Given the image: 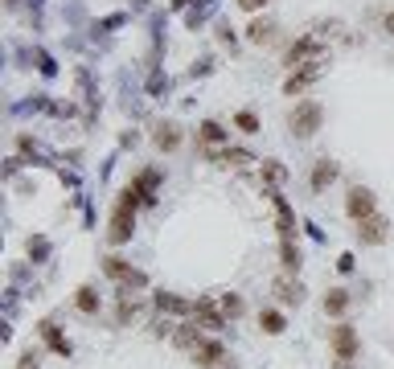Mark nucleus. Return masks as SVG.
Wrapping results in <instances>:
<instances>
[{
    "mask_svg": "<svg viewBox=\"0 0 394 369\" xmlns=\"http://www.w3.org/2000/svg\"><path fill=\"white\" fill-rule=\"evenodd\" d=\"M321 119H325V111H321V103H300L292 115H288V127H292V136L296 140H308V136H317L321 131Z\"/></svg>",
    "mask_w": 394,
    "mask_h": 369,
    "instance_id": "nucleus-1",
    "label": "nucleus"
},
{
    "mask_svg": "<svg viewBox=\"0 0 394 369\" xmlns=\"http://www.w3.org/2000/svg\"><path fill=\"white\" fill-rule=\"evenodd\" d=\"M292 70H304V66H325V49H321V41L317 37H300L292 49H288V58H284Z\"/></svg>",
    "mask_w": 394,
    "mask_h": 369,
    "instance_id": "nucleus-2",
    "label": "nucleus"
},
{
    "mask_svg": "<svg viewBox=\"0 0 394 369\" xmlns=\"http://www.w3.org/2000/svg\"><path fill=\"white\" fill-rule=\"evenodd\" d=\"M132 230H136V205H132V201H119L115 214H111V230H107V238L119 246V242L132 238Z\"/></svg>",
    "mask_w": 394,
    "mask_h": 369,
    "instance_id": "nucleus-3",
    "label": "nucleus"
},
{
    "mask_svg": "<svg viewBox=\"0 0 394 369\" xmlns=\"http://www.w3.org/2000/svg\"><path fill=\"white\" fill-rule=\"evenodd\" d=\"M329 345H333V353H337V361H341V366H349V361L358 357V349H362V341H358L354 325H337V329H333V337H329Z\"/></svg>",
    "mask_w": 394,
    "mask_h": 369,
    "instance_id": "nucleus-4",
    "label": "nucleus"
},
{
    "mask_svg": "<svg viewBox=\"0 0 394 369\" xmlns=\"http://www.w3.org/2000/svg\"><path fill=\"white\" fill-rule=\"evenodd\" d=\"M103 271H107V275H111V279H115V283H119L123 292H127V288H144V275H140V271H136L132 263H123L119 255L103 259Z\"/></svg>",
    "mask_w": 394,
    "mask_h": 369,
    "instance_id": "nucleus-5",
    "label": "nucleus"
},
{
    "mask_svg": "<svg viewBox=\"0 0 394 369\" xmlns=\"http://www.w3.org/2000/svg\"><path fill=\"white\" fill-rule=\"evenodd\" d=\"M193 320H197L201 329H210V333H222V329H226V312H222V304H214L210 296H201V300L193 304Z\"/></svg>",
    "mask_w": 394,
    "mask_h": 369,
    "instance_id": "nucleus-6",
    "label": "nucleus"
},
{
    "mask_svg": "<svg viewBox=\"0 0 394 369\" xmlns=\"http://www.w3.org/2000/svg\"><path fill=\"white\" fill-rule=\"evenodd\" d=\"M386 234H391V222H386L382 214H370V218H362V222H358V238H362L366 246H382V242H386Z\"/></svg>",
    "mask_w": 394,
    "mask_h": 369,
    "instance_id": "nucleus-7",
    "label": "nucleus"
},
{
    "mask_svg": "<svg viewBox=\"0 0 394 369\" xmlns=\"http://www.w3.org/2000/svg\"><path fill=\"white\" fill-rule=\"evenodd\" d=\"M345 214H349L354 222L370 218V214H374V193H370L366 185H354V189H349V197H345Z\"/></svg>",
    "mask_w": 394,
    "mask_h": 369,
    "instance_id": "nucleus-8",
    "label": "nucleus"
},
{
    "mask_svg": "<svg viewBox=\"0 0 394 369\" xmlns=\"http://www.w3.org/2000/svg\"><path fill=\"white\" fill-rule=\"evenodd\" d=\"M189 353H193V361L201 369H218L226 361V345H222V341H201V345H193Z\"/></svg>",
    "mask_w": 394,
    "mask_h": 369,
    "instance_id": "nucleus-9",
    "label": "nucleus"
},
{
    "mask_svg": "<svg viewBox=\"0 0 394 369\" xmlns=\"http://www.w3.org/2000/svg\"><path fill=\"white\" fill-rule=\"evenodd\" d=\"M271 292H275V300H280L284 308H300V304H304V288H300L296 279H288V275H284V279H275V283H271Z\"/></svg>",
    "mask_w": 394,
    "mask_h": 369,
    "instance_id": "nucleus-10",
    "label": "nucleus"
},
{
    "mask_svg": "<svg viewBox=\"0 0 394 369\" xmlns=\"http://www.w3.org/2000/svg\"><path fill=\"white\" fill-rule=\"evenodd\" d=\"M321 70H325V66H304V70H292V74H288V82H284V94H300V90H308V86L321 78Z\"/></svg>",
    "mask_w": 394,
    "mask_h": 369,
    "instance_id": "nucleus-11",
    "label": "nucleus"
},
{
    "mask_svg": "<svg viewBox=\"0 0 394 369\" xmlns=\"http://www.w3.org/2000/svg\"><path fill=\"white\" fill-rule=\"evenodd\" d=\"M333 181H337V164H333V160H317V168H312V177H308L312 193H325Z\"/></svg>",
    "mask_w": 394,
    "mask_h": 369,
    "instance_id": "nucleus-12",
    "label": "nucleus"
},
{
    "mask_svg": "<svg viewBox=\"0 0 394 369\" xmlns=\"http://www.w3.org/2000/svg\"><path fill=\"white\" fill-rule=\"evenodd\" d=\"M267 197H271V205H275V214H280V234H284V238H292V234H296V222H292V205L280 197V189H267Z\"/></svg>",
    "mask_w": 394,
    "mask_h": 369,
    "instance_id": "nucleus-13",
    "label": "nucleus"
},
{
    "mask_svg": "<svg viewBox=\"0 0 394 369\" xmlns=\"http://www.w3.org/2000/svg\"><path fill=\"white\" fill-rule=\"evenodd\" d=\"M152 304H156V312H173V316H193V304H189V300H181V296H164V292H160V296H156Z\"/></svg>",
    "mask_w": 394,
    "mask_h": 369,
    "instance_id": "nucleus-14",
    "label": "nucleus"
},
{
    "mask_svg": "<svg viewBox=\"0 0 394 369\" xmlns=\"http://www.w3.org/2000/svg\"><path fill=\"white\" fill-rule=\"evenodd\" d=\"M197 329H201L197 320H185V325H177V329H173V341H177L181 349H193V345H201V341H206Z\"/></svg>",
    "mask_w": 394,
    "mask_h": 369,
    "instance_id": "nucleus-15",
    "label": "nucleus"
},
{
    "mask_svg": "<svg viewBox=\"0 0 394 369\" xmlns=\"http://www.w3.org/2000/svg\"><path fill=\"white\" fill-rule=\"evenodd\" d=\"M156 148L177 152V148H181V127H177V123H160V127H156Z\"/></svg>",
    "mask_w": 394,
    "mask_h": 369,
    "instance_id": "nucleus-16",
    "label": "nucleus"
},
{
    "mask_svg": "<svg viewBox=\"0 0 394 369\" xmlns=\"http://www.w3.org/2000/svg\"><path fill=\"white\" fill-rule=\"evenodd\" d=\"M197 140H201V148H206V152H214L218 144H226V131H222V127H218V123L210 119V123H201V131H197Z\"/></svg>",
    "mask_w": 394,
    "mask_h": 369,
    "instance_id": "nucleus-17",
    "label": "nucleus"
},
{
    "mask_svg": "<svg viewBox=\"0 0 394 369\" xmlns=\"http://www.w3.org/2000/svg\"><path fill=\"white\" fill-rule=\"evenodd\" d=\"M259 329H263V333H271V337H280V333L288 329V320H284V312L263 308V312H259Z\"/></svg>",
    "mask_w": 394,
    "mask_h": 369,
    "instance_id": "nucleus-18",
    "label": "nucleus"
},
{
    "mask_svg": "<svg viewBox=\"0 0 394 369\" xmlns=\"http://www.w3.org/2000/svg\"><path fill=\"white\" fill-rule=\"evenodd\" d=\"M74 308H78L82 316H95V312H99V296H95V288H78V292H74Z\"/></svg>",
    "mask_w": 394,
    "mask_h": 369,
    "instance_id": "nucleus-19",
    "label": "nucleus"
},
{
    "mask_svg": "<svg viewBox=\"0 0 394 369\" xmlns=\"http://www.w3.org/2000/svg\"><path fill=\"white\" fill-rule=\"evenodd\" d=\"M41 337L49 341V349H53V353H62V357H70V341H66V337L58 333V325H49V320H45V325H41Z\"/></svg>",
    "mask_w": 394,
    "mask_h": 369,
    "instance_id": "nucleus-20",
    "label": "nucleus"
},
{
    "mask_svg": "<svg viewBox=\"0 0 394 369\" xmlns=\"http://www.w3.org/2000/svg\"><path fill=\"white\" fill-rule=\"evenodd\" d=\"M156 185H160V177H156V173H140V177L132 181V189H136V193H140L144 201H152V193H156Z\"/></svg>",
    "mask_w": 394,
    "mask_h": 369,
    "instance_id": "nucleus-21",
    "label": "nucleus"
},
{
    "mask_svg": "<svg viewBox=\"0 0 394 369\" xmlns=\"http://www.w3.org/2000/svg\"><path fill=\"white\" fill-rule=\"evenodd\" d=\"M345 308H349V292H341V288H333V292L325 296V312H329V316H341Z\"/></svg>",
    "mask_w": 394,
    "mask_h": 369,
    "instance_id": "nucleus-22",
    "label": "nucleus"
},
{
    "mask_svg": "<svg viewBox=\"0 0 394 369\" xmlns=\"http://www.w3.org/2000/svg\"><path fill=\"white\" fill-rule=\"evenodd\" d=\"M280 259H284V271H300V251L292 246V238L280 242Z\"/></svg>",
    "mask_w": 394,
    "mask_h": 369,
    "instance_id": "nucleus-23",
    "label": "nucleus"
},
{
    "mask_svg": "<svg viewBox=\"0 0 394 369\" xmlns=\"http://www.w3.org/2000/svg\"><path fill=\"white\" fill-rule=\"evenodd\" d=\"M218 304H222V312H226V320H238V316H243V296H234V292H226V296H218Z\"/></svg>",
    "mask_w": 394,
    "mask_h": 369,
    "instance_id": "nucleus-24",
    "label": "nucleus"
},
{
    "mask_svg": "<svg viewBox=\"0 0 394 369\" xmlns=\"http://www.w3.org/2000/svg\"><path fill=\"white\" fill-rule=\"evenodd\" d=\"M247 37H251V41H259V45H263V41H267V37H271V25H267V21H255V25H251V29H247Z\"/></svg>",
    "mask_w": 394,
    "mask_h": 369,
    "instance_id": "nucleus-25",
    "label": "nucleus"
},
{
    "mask_svg": "<svg viewBox=\"0 0 394 369\" xmlns=\"http://www.w3.org/2000/svg\"><path fill=\"white\" fill-rule=\"evenodd\" d=\"M234 123H238V131H247V136H255V131H259V119H255L251 111H238V119H234Z\"/></svg>",
    "mask_w": 394,
    "mask_h": 369,
    "instance_id": "nucleus-26",
    "label": "nucleus"
},
{
    "mask_svg": "<svg viewBox=\"0 0 394 369\" xmlns=\"http://www.w3.org/2000/svg\"><path fill=\"white\" fill-rule=\"evenodd\" d=\"M263 173H267V181H275V185H280V181L288 177V173H284V168H280L275 160H267V168H263Z\"/></svg>",
    "mask_w": 394,
    "mask_h": 369,
    "instance_id": "nucleus-27",
    "label": "nucleus"
},
{
    "mask_svg": "<svg viewBox=\"0 0 394 369\" xmlns=\"http://www.w3.org/2000/svg\"><path fill=\"white\" fill-rule=\"evenodd\" d=\"M337 271H354V255H341L337 259Z\"/></svg>",
    "mask_w": 394,
    "mask_h": 369,
    "instance_id": "nucleus-28",
    "label": "nucleus"
},
{
    "mask_svg": "<svg viewBox=\"0 0 394 369\" xmlns=\"http://www.w3.org/2000/svg\"><path fill=\"white\" fill-rule=\"evenodd\" d=\"M238 4H243V8H251V12H255V8H267V4H271V0H238Z\"/></svg>",
    "mask_w": 394,
    "mask_h": 369,
    "instance_id": "nucleus-29",
    "label": "nucleus"
},
{
    "mask_svg": "<svg viewBox=\"0 0 394 369\" xmlns=\"http://www.w3.org/2000/svg\"><path fill=\"white\" fill-rule=\"evenodd\" d=\"M382 29H386V33H391V37H394V8H391V12H386V16H382Z\"/></svg>",
    "mask_w": 394,
    "mask_h": 369,
    "instance_id": "nucleus-30",
    "label": "nucleus"
},
{
    "mask_svg": "<svg viewBox=\"0 0 394 369\" xmlns=\"http://www.w3.org/2000/svg\"><path fill=\"white\" fill-rule=\"evenodd\" d=\"M21 369H37V357H33V353H25V357H21Z\"/></svg>",
    "mask_w": 394,
    "mask_h": 369,
    "instance_id": "nucleus-31",
    "label": "nucleus"
},
{
    "mask_svg": "<svg viewBox=\"0 0 394 369\" xmlns=\"http://www.w3.org/2000/svg\"><path fill=\"white\" fill-rule=\"evenodd\" d=\"M341 369H349V366H341Z\"/></svg>",
    "mask_w": 394,
    "mask_h": 369,
    "instance_id": "nucleus-32",
    "label": "nucleus"
}]
</instances>
